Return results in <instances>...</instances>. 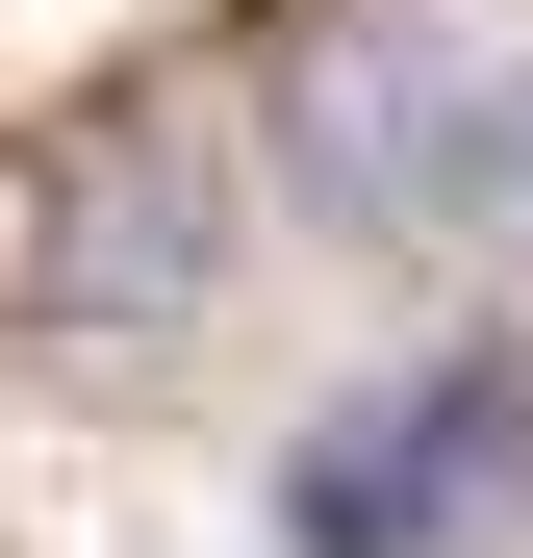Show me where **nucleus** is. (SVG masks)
I'll return each instance as SVG.
<instances>
[{
  "mask_svg": "<svg viewBox=\"0 0 533 558\" xmlns=\"http://www.w3.org/2000/svg\"><path fill=\"white\" fill-rule=\"evenodd\" d=\"M508 483H533V381H508V355H432V381H381V407L305 432L280 533L305 558H432V533H483Z\"/></svg>",
  "mask_w": 533,
  "mask_h": 558,
  "instance_id": "f03ea898",
  "label": "nucleus"
},
{
  "mask_svg": "<svg viewBox=\"0 0 533 558\" xmlns=\"http://www.w3.org/2000/svg\"><path fill=\"white\" fill-rule=\"evenodd\" d=\"M26 305H51L76 355L204 330V305H229V153H204V128H76V153H51V229H26Z\"/></svg>",
  "mask_w": 533,
  "mask_h": 558,
  "instance_id": "f257e3e1",
  "label": "nucleus"
},
{
  "mask_svg": "<svg viewBox=\"0 0 533 558\" xmlns=\"http://www.w3.org/2000/svg\"><path fill=\"white\" fill-rule=\"evenodd\" d=\"M432 254L533 279V76H458V153H432Z\"/></svg>",
  "mask_w": 533,
  "mask_h": 558,
  "instance_id": "20e7f679",
  "label": "nucleus"
},
{
  "mask_svg": "<svg viewBox=\"0 0 533 558\" xmlns=\"http://www.w3.org/2000/svg\"><path fill=\"white\" fill-rule=\"evenodd\" d=\"M432 153H458V51L432 26H305L280 51V204L355 254H432Z\"/></svg>",
  "mask_w": 533,
  "mask_h": 558,
  "instance_id": "7ed1b4c3",
  "label": "nucleus"
}]
</instances>
